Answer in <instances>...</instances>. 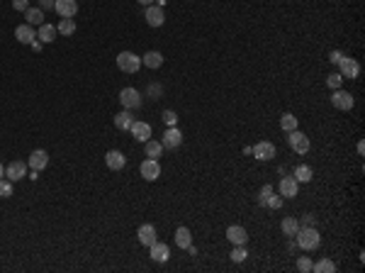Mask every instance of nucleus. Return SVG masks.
<instances>
[{
    "mask_svg": "<svg viewBox=\"0 0 365 273\" xmlns=\"http://www.w3.org/2000/svg\"><path fill=\"white\" fill-rule=\"evenodd\" d=\"M295 239H297L299 249H304V252H314V249H319L321 234L317 232V227H299V232L295 234Z\"/></svg>",
    "mask_w": 365,
    "mask_h": 273,
    "instance_id": "obj_1",
    "label": "nucleus"
},
{
    "mask_svg": "<svg viewBox=\"0 0 365 273\" xmlns=\"http://www.w3.org/2000/svg\"><path fill=\"white\" fill-rule=\"evenodd\" d=\"M117 68L124 73H136L142 68V56H136L134 52H120L117 54Z\"/></svg>",
    "mask_w": 365,
    "mask_h": 273,
    "instance_id": "obj_2",
    "label": "nucleus"
},
{
    "mask_svg": "<svg viewBox=\"0 0 365 273\" xmlns=\"http://www.w3.org/2000/svg\"><path fill=\"white\" fill-rule=\"evenodd\" d=\"M288 144H290V149H292V152H297V154L310 152V137H307V134H302L299 130L288 132Z\"/></svg>",
    "mask_w": 365,
    "mask_h": 273,
    "instance_id": "obj_3",
    "label": "nucleus"
},
{
    "mask_svg": "<svg viewBox=\"0 0 365 273\" xmlns=\"http://www.w3.org/2000/svg\"><path fill=\"white\" fill-rule=\"evenodd\" d=\"M120 103L124 110H136L142 105V93L136 88H122L120 90Z\"/></svg>",
    "mask_w": 365,
    "mask_h": 273,
    "instance_id": "obj_4",
    "label": "nucleus"
},
{
    "mask_svg": "<svg viewBox=\"0 0 365 273\" xmlns=\"http://www.w3.org/2000/svg\"><path fill=\"white\" fill-rule=\"evenodd\" d=\"M331 105L336 110H343V112H346V110H353L355 100H353V95H351V93H346V90H341V88H339V90H333Z\"/></svg>",
    "mask_w": 365,
    "mask_h": 273,
    "instance_id": "obj_5",
    "label": "nucleus"
},
{
    "mask_svg": "<svg viewBox=\"0 0 365 273\" xmlns=\"http://www.w3.org/2000/svg\"><path fill=\"white\" fill-rule=\"evenodd\" d=\"M339 73H341L343 78H358L360 76V64L355 61V59H351V56H343L341 61H339Z\"/></svg>",
    "mask_w": 365,
    "mask_h": 273,
    "instance_id": "obj_6",
    "label": "nucleus"
},
{
    "mask_svg": "<svg viewBox=\"0 0 365 273\" xmlns=\"http://www.w3.org/2000/svg\"><path fill=\"white\" fill-rule=\"evenodd\" d=\"M146 22L151 24V27H163V22H166V12H163V8L161 5H149L144 12Z\"/></svg>",
    "mask_w": 365,
    "mask_h": 273,
    "instance_id": "obj_7",
    "label": "nucleus"
},
{
    "mask_svg": "<svg viewBox=\"0 0 365 273\" xmlns=\"http://www.w3.org/2000/svg\"><path fill=\"white\" fill-rule=\"evenodd\" d=\"M139 173L144 176L146 181H156V178L161 176V164H158V159H146V161H142Z\"/></svg>",
    "mask_w": 365,
    "mask_h": 273,
    "instance_id": "obj_8",
    "label": "nucleus"
},
{
    "mask_svg": "<svg viewBox=\"0 0 365 273\" xmlns=\"http://www.w3.org/2000/svg\"><path fill=\"white\" fill-rule=\"evenodd\" d=\"M24 176H27V164L24 161H10V164L5 166V178H10L12 183L22 181Z\"/></svg>",
    "mask_w": 365,
    "mask_h": 273,
    "instance_id": "obj_9",
    "label": "nucleus"
},
{
    "mask_svg": "<svg viewBox=\"0 0 365 273\" xmlns=\"http://www.w3.org/2000/svg\"><path fill=\"white\" fill-rule=\"evenodd\" d=\"M254 156L258 161H273L275 159V144L273 142H258L254 146Z\"/></svg>",
    "mask_w": 365,
    "mask_h": 273,
    "instance_id": "obj_10",
    "label": "nucleus"
},
{
    "mask_svg": "<svg viewBox=\"0 0 365 273\" xmlns=\"http://www.w3.org/2000/svg\"><path fill=\"white\" fill-rule=\"evenodd\" d=\"M297 193H299V183L295 181V176H283L280 178V195L292 200Z\"/></svg>",
    "mask_w": 365,
    "mask_h": 273,
    "instance_id": "obj_11",
    "label": "nucleus"
},
{
    "mask_svg": "<svg viewBox=\"0 0 365 273\" xmlns=\"http://www.w3.org/2000/svg\"><path fill=\"white\" fill-rule=\"evenodd\" d=\"M149 252H151V259H154L156 263H166L168 259H171V246L163 244V241H158V239L149 246Z\"/></svg>",
    "mask_w": 365,
    "mask_h": 273,
    "instance_id": "obj_12",
    "label": "nucleus"
},
{
    "mask_svg": "<svg viewBox=\"0 0 365 273\" xmlns=\"http://www.w3.org/2000/svg\"><path fill=\"white\" fill-rule=\"evenodd\" d=\"M46 164H49V154L44 149H34L30 154V159H27V166L32 168V171H44Z\"/></svg>",
    "mask_w": 365,
    "mask_h": 273,
    "instance_id": "obj_13",
    "label": "nucleus"
},
{
    "mask_svg": "<svg viewBox=\"0 0 365 273\" xmlns=\"http://www.w3.org/2000/svg\"><path fill=\"white\" fill-rule=\"evenodd\" d=\"M54 10L61 17H76L78 15V3L76 0H54Z\"/></svg>",
    "mask_w": 365,
    "mask_h": 273,
    "instance_id": "obj_14",
    "label": "nucleus"
},
{
    "mask_svg": "<svg viewBox=\"0 0 365 273\" xmlns=\"http://www.w3.org/2000/svg\"><path fill=\"white\" fill-rule=\"evenodd\" d=\"M105 164H107V168H112V171H122V168L127 166V156L122 152H117V149H112V152L105 154Z\"/></svg>",
    "mask_w": 365,
    "mask_h": 273,
    "instance_id": "obj_15",
    "label": "nucleus"
},
{
    "mask_svg": "<svg viewBox=\"0 0 365 273\" xmlns=\"http://www.w3.org/2000/svg\"><path fill=\"white\" fill-rule=\"evenodd\" d=\"M161 144H163V149H176V146H180V144H183L180 130H178V127H168L166 134H163V139H161Z\"/></svg>",
    "mask_w": 365,
    "mask_h": 273,
    "instance_id": "obj_16",
    "label": "nucleus"
},
{
    "mask_svg": "<svg viewBox=\"0 0 365 273\" xmlns=\"http://www.w3.org/2000/svg\"><path fill=\"white\" fill-rule=\"evenodd\" d=\"M15 39L20 44H32L34 39H37V32H34V27L32 24H17V30H15Z\"/></svg>",
    "mask_w": 365,
    "mask_h": 273,
    "instance_id": "obj_17",
    "label": "nucleus"
},
{
    "mask_svg": "<svg viewBox=\"0 0 365 273\" xmlns=\"http://www.w3.org/2000/svg\"><path fill=\"white\" fill-rule=\"evenodd\" d=\"M129 132L134 134V139H136V142H149V139H151V125H146V122L134 120V125L129 127Z\"/></svg>",
    "mask_w": 365,
    "mask_h": 273,
    "instance_id": "obj_18",
    "label": "nucleus"
},
{
    "mask_svg": "<svg viewBox=\"0 0 365 273\" xmlns=\"http://www.w3.org/2000/svg\"><path fill=\"white\" fill-rule=\"evenodd\" d=\"M227 239L232 244H246L248 241V232L243 230L241 225H232V227H227Z\"/></svg>",
    "mask_w": 365,
    "mask_h": 273,
    "instance_id": "obj_19",
    "label": "nucleus"
},
{
    "mask_svg": "<svg viewBox=\"0 0 365 273\" xmlns=\"http://www.w3.org/2000/svg\"><path fill=\"white\" fill-rule=\"evenodd\" d=\"M56 27L54 24H49V22H44V24H39V32H37V39L42 44H51L56 42Z\"/></svg>",
    "mask_w": 365,
    "mask_h": 273,
    "instance_id": "obj_20",
    "label": "nucleus"
},
{
    "mask_svg": "<svg viewBox=\"0 0 365 273\" xmlns=\"http://www.w3.org/2000/svg\"><path fill=\"white\" fill-rule=\"evenodd\" d=\"M136 237H139V244H144V246H151L156 241V227L154 225H142L139 232H136Z\"/></svg>",
    "mask_w": 365,
    "mask_h": 273,
    "instance_id": "obj_21",
    "label": "nucleus"
},
{
    "mask_svg": "<svg viewBox=\"0 0 365 273\" xmlns=\"http://www.w3.org/2000/svg\"><path fill=\"white\" fill-rule=\"evenodd\" d=\"M142 66H146V68H161L163 66V54L161 52H146L144 56H142Z\"/></svg>",
    "mask_w": 365,
    "mask_h": 273,
    "instance_id": "obj_22",
    "label": "nucleus"
},
{
    "mask_svg": "<svg viewBox=\"0 0 365 273\" xmlns=\"http://www.w3.org/2000/svg\"><path fill=\"white\" fill-rule=\"evenodd\" d=\"M280 230H283V234H285V237H290V239H292V237L299 232V219L292 217V215H288V217L280 222Z\"/></svg>",
    "mask_w": 365,
    "mask_h": 273,
    "instance_id": "obj_23",
    "label": "nucleus"
},
{
    "mask_svg": "<svg viewBox=\"0 0 365 273\" xmlns=\"http://www.w3.org/2000/svg\"><path fill=\"white\" fill-rule=\"evenodd\" d=\"M134 125V115L132 110H122V112H117V117H115V127L122 132H127L129 127Z\"/></svg>",
    "mask_w": 365,
    "mask_h": 273,
    "instance_id": "obj_24",
    "label": "nucleus"
},
{
    "mask_svg": "<svg viewBox=\"0 0 365 273\" xmlns=\"http://www.w3.org/2000/svg\"><path fill=\"white\" fill-rule=\"evenodd\" d=\"M24 20L32 27H39V24H44V10L42 8H27L24 10Z\"/></svg>",
    "mask_w": 365,
    "mask_h": 273,
    "instance_id": "obj_25",
    "label": "nucleus"
},
{
    "mask_svg": "<svg viewBox=\"0 0 365 273\" xmlns=\"http://www.w3.org/2000/svg\"><path fill=\"white\" fill-rule=\"evenodd\" d=\"M192 244V234H190L188 227H178L176 230V246L178 249H188Z\"/></svg>",
    "mask_w": 365,
    "mask_h": 273,
    "instance_id": "obj_26",
    "label": "nucleus"
},
{
    "mask_svg": "<svg viewBox=\"0 0 365 273\" xmlns=\"http://www.w3.org/2000/svg\"><path fill=\"white\" fill-rule=\"evenodd\" d=\"M144 152L149 159H158L163 154V144L156 142V139H149V142H144Z\"/></svg>",
    "mask_w": 365,
    "mask_h": 273,
    "instance_id": "obj_27",
    "label": "nucleus"
},
{
    "mask_svg": "<svg viewBox=\"0 0 365 273\" xmlns=\"http://www.w3.org/2000/svg\"><path fill=\"white\" fill-rule=\"evenodd\" d=\"M292 176H295V181H297V183H310L314 173H312V168L307 164H299L297 168H295V173H292Z\"/></svg>",
    "mask_w": 365,
    "mask_h": 273,
    "instance_id": "obj_28",
    "label": "nucleus"
},
{
    "mask_svg": "<svg viewBox=\"0 0 365 273\" xmlns=\"http://www.w3.org/2000/svg\"><path fill=\"white\" fill-rule=\"evenodd\" d=\"M56 32H59V34H64V37H71V34L76 32V20H73V17H64V20L59 22Z\"/></svg>",
    "mask_w": 365,
    "mask_h": 273,
    "instance_id": "obj_29",
    "label": "nucleus"
},
{
    "mask_svg": "<svg viewBox=\"0 0 365 273\" xmlns=\"http://www.w3.org/2000/svg\"><path fill=\"white\" fill-rule=\"evenodd\" d=\"M229 259H232L234 263H243L246 259H248V252H246V244H234L232 254H229Z\"/></svg>",
    "mask_w": 365,
    "mask_h": 273,
    "instance_id": "obj_30",
    "label": "nucleus"
},
{
    "mask_svg": "<svg viewBox=\"0 0 365 273\" xmlns=\"http://www.w3.org/2000/svg\"><path fill=\"white\" fill-rule=\"evenodd\" d=\"M312 271L314 273H333L336 271V263H333L331 259H321V261L312 263Z\"/></svg>",
    "mask_w": 365,
    "mask_h": 273,
    "instance_id": "obj_31",
    "label": "nucleus"
},
{
    "mask_svg": "<svg viewBox=\"0 0 365 273\" xmlns=\"http://www.w3.org/2000/svg\"><path fill=\"white\" fill-rule=\"evenodd\" d=\"M280 127H283V132H292V130H297V117H295L292 112H285V115L280 117Z\"/></svg>",
    "mask_w": 365,
    "mask_h": 273,
    "instance_id": "obj_32",
    "label": "nucleus"
},
{
    "mask_svg": "<svg viewBox=\"0 0 365 273\" xmlns=\"http://www.w3.org/2000/svg\"><path fill=\"white\" fill-rule=\"evenodd\" d=\"M12 195V181L10 178H0V197Z\"/></svg>",
    "mask_w": 365,
    "mask_h": 273,
    "instance_id": "obj_33",
    "label": "nucleus"
},
{
    "mask_svg": "<svg viewBox=\"0 0 365 273\" xmlns=\"http://www.w3.org/2000/svg\"><path fill=\"white\" fill-rule=\"evenodd\" d=\"M273 193H275V190H273V186H263V188H261V193H258V203L266 208V205H268V197L273 195Z\"/></svg>",
    "mask_w": 365,
    "mask_h": 273,
    "instance_id": "obj_34",
    "label": "nucleus"
},
{
    "mask_svg": "<svg viewBox=\"0 0 365 273\" xmlns=\"http://www.w3.org/2000/svg\"><path fill=\"white\" fill-rule=\"evenodd\" d=\"M341 83H343V76H341V73H331V76L326 78V86L331 88V90H339V88H341Z\"/></svg>",
    "mask_w": 365,
    "mask_h": 273,
    "instance_id": "obj_35",
    "label": "nucleus"
},
{
    "mask_svg": "<svg viewBox=\"0 0 365 273\" xmlns=\"http://www.w3.org/2000/svg\"><path fill=\"white\" fill-rule=\"evenodd\" d=\"M297 271H302V273H310L312 271V259H310V256H299V259H297Z\"/></svg>",
    "mask_w": 365,
    "mask_h": 273,
    "instance_id": "obj_36",
    "label": "nucleus"
},
{
    "mask_svg": "<svg viewBox=\"0 0 365 273\" xmlns=\"http://www.w3.org/2000/svg\"><path fill=\"white\" fill-rule=\"evenodd\" d=\"M283 200H285L283 195H275V193H273V195L268 197V205H266V208H270V210H280V208H283Z\"/></svg>",
    "mask_w": 365,
    "mask_h": 273,
    "instance_id": "obj_37",
    "label": "nucleus"
},
{
    "mask_svg": "<svg viewBox=\"0 0 365 273\" xmlns=\"http://www.w3.org/2000/svg\"><path fill=\"white\" fill-rule=\"evenodd\" d=\"M299 227H317V217H314L312 212L302 215V217H299Z\"/></svg>",
    "mask_w": 365,
    "mask_h": 273,
    "instance_id": "obj_38",
    "label": "nucleus"
},
{
    "mask_svg": "<svg viewBox=\"0 0 365 273\" xmlns=\"http://www.w3.org/2000/svg\"><path fill=\"white\" fill-rule=\"evenodd\" d=\"M163 122H166L168 127H176L178 125V115L173 110H163Z\"/></svg>",
    "mask_w": 365,
    "mask_h": 273,
    "instance_id": "obj_39",
    "label": "nucleus"
},
{
    "mask_svg": "<svg viewBox=\"0 0 365 273\" xmlns=\"http://www.w3.org/2000/svg\"><path fill=\"white\" fill-rule=\"evenodd\" d=\"M12 8L17 12H24L27 8H30V0H12Z\"/></svg>",
    "mask_w": 365,
    "mask_h": 273,
    "instance_id": "obj_40",
    "label": "nucleus"
},
{
    "mask_svg": "<svg viewBox=\"0 0 365 273\" xmlns=\"http://www.w3.org/2000/svg\"><path fill=\"white\" fill-rule=\"evenodd\" d=\"M343 56H346V54H343V52H339V49H333L331 54H329V61H331V64H336V66H339V61H341Z\"/></svg>",
    "mask_w": 365,
    "mask_h": 273,
    "instance_id": "obj_41",
    "label": "nucleus"
},
{
    "mask_svg": "<svg viewBox=\"0 0 365 273\" xmlns=\"http://www.w3.org/2000/svg\"><path fill=\"white\" fill-rule=\"evenodd\" d=\"M149 93H151V95H161V93H163V88L158 86V83H156V86L151 83V86H149Z\"/></svg>",
    "mask_w": 365,
    "mask_h": 273,
    "instance_id": "obj_42",
    "label": "nucleus"
},
{
    "mask_svg": "<svg viewBox=\"0 0 365 273\" xmlns=\"http://www.w3.org/2000/svg\"><path fill=\"white\" fill-rule=\"evenodd\" d=\"M39 8H42V10H51V8H54V0H39Z\"/></svg>",
    "mask_w": 365,
    "mask_h": 273,
    "instance_id": "obj_43",
    "label": "nucleus"
},
{
    "mask_svg": "<svg viewBox=\"0 0 365 273\" xmlns=\"http://www.w3.org/2000/svg\"><path fill=\"white\" fill-rule=\"evenodd\" d=\"M30 46H32L34 52H39V49H42V42H39V39H34V42L30 44Z\"/></svg>",
    "mask_w": 365,
    "mask_h": 273,
    "instance_id": "obj_44",
    "label": "nucleus"
},
{
    "mask_svg": "<svg viewBox=\"0 0 365 273\" xmlns=\"http://www.w3.org/2000/svg\"><path fill=\"white\" fill-rule=\"evenodd\" d=\"M136 3H142V5H144V8H149V5H154L156 0H136Z\"/></svg>",
    "mask_w": 365,
    "mask_h": 273,
    "instance_id": "obj_45",
    "label": "nucleus"
},
{
    "mask_svg": "<svg viewBox=\"0 0 365 273\" xmlns=\"http://www.w3.org/2000/svg\"><path fill=\"white\" fill-rule=\"evenodd\" d=\"M358 154H360V156L365 154V144L363 142H358Z\"/></svg>",
    "mask_w": 365,
    "mask_h": 273,
    "instance_id": "obj_46",
    "label": "nucleus"
},
{
    "mask_svg": "<svg viewBox=\"0 0 365 273\" xmlns=\"http://www.w3.org/2000/svg\"><path fill=\"white\" fill-rule=\"evenodd\" d=\"M0 178H5V166L0 164Z\"/></svg>",
    "mask_w": 365,
    "mask_h": 273,
    "instance_id": "obj_47",
    "label": "nucleus"
}]
</instances>
